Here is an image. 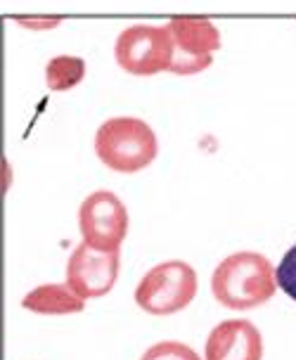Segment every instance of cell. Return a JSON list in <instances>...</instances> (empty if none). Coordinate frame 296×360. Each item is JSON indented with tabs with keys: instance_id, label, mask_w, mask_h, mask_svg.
I'll list each match as a JSON object with an SVG mask.
<instances>
[{
	"instance_id": "cell-1",
	"label": "cell",
	"mask_w": 296,
	"mask_h": 360,
	"mask_svg": "<svg viewBox=\"0 0 296 360\" xmlns=\"http://www.w3.org/2000/svg\"><path fill=\"white\" fill-rule=\"evenodd\" d=\"M278 289L275 266L259 252H235L211 275V294L230 311H252L273 299Z\"/></svg>"
},
{
	"instance_id": "cell-2",
	"label": "cell",
	"mask_w": 296,
	"mask_h": 360,
	"mask_svg": "<svg viewBox=\"0 0 296 360\" xmlns=\"http://www.w3.org/2000/svg\"><path fill=\"white\" fill-rule=\"evenodd\" d=\"M95 154L117 173H140L159 154L157 133L138 117H112L95 133Z\"/></svg>"
},
{
	"instance_id": "cell-3",
	"label": "cell",
	"mask_w": 296,
	"mask_h": 360,
	"mask_svg": "<svg viewBox=\"0 0 296 360\" xmlns=\"http://www.w3.org/2000/svg\"><path fill=\"white\" fill-rule=\"evenodd\" d=\"M197 273L190 263L171 259L157 263L135 287V304L150 315H173L185 311L197 297Z\"/></svg>"
},
{
	"instance_id": "cell-4",
	"label": "cell",
	"mask_w": 296,
	"mask_h": 360,
	"mask_svg": "<svg viewBox=\"0 0 296 360\" xmlns=\"http://www.w3.org/2000/svg\"><path fill=\"white\" fill-rule=\"evenodd\" d=\"M176 55V45L169 27L133 24L117 36L114 57L117 64L131 76H154L169 72Z\"/></svg>"
},
{
	"instance_id": "cell-5",
	"label": "cell",
	"mask_w": 296,
	"mask_h": 360,
	"mask_svg": "<svg viewBox=\"0 0 296 360\" xmlns=\"http://www.w3.org/2000/svg\"><path fill=\"white\" fill-rule=\"evenodd\" d=\"M83 242L102 252H119L128 235V209L112 190H95L79 207Z\"/></svg>"
},
{
	"instance_id": "cell-6",
	"label": "cell",
	"mask_w": 296,
	"mask_h": 360,
	"mask_svg": "<svg viewBox=\"0 0 296 360\" xmlns=\"http://www.w3.org/2000/svg\"><path fill=\"white\" fill-rule=\"evenodd\" d=\"M169 31L176 45V55L169 72L178 76L199 74L211 67L214 55L221 50V31L204 17H173Z\"/></svg>"
},
{
	"instance_id": "cell-7",
	"label": "cell",
	"mask_w": 296,
	"mask_h": 360,
	"mask_svg": "<svg viewBox=\"0 0 296 360\" xmlns=\"http://www.w3.org/2000/svg\"><path fill=\"white\" fill-rule=\"evenodd\" d=\"M121 270L119 252H102L81 242L67 261V285L81 299H100L117 285Z\"/></svg>"
},
{
	"instance_id": "cell-8",
	"label": "cell",
	"mask_w": 296,
	"mask_h": 360,
	"mask_svg": "<svg viewBox=\"0 0 296 360\" xmlns=\"http://www.w3.org/2000/svg\"><path fill=\"white\" fill-rule=\"evenodd\" d=\"M263 337L249 320H223L209 332L204 360H261Z\"/></svg>"
},
{
	"instance_id": "cell-9",
	"label": "cell",
	"mask_w": 296,
	"mask_h": 360,
	"mask_svg": "<svg viewBox=\"0 0 296 360\" xmlns=\"http://www.w3.org/2000/svg\"><path fill=\"white\" fill-rule=\"evenodd\" d=\"M22 308L38 315H74L86 308V299H81L72 287L64 282H50V285L34 287L22 299Z\"/></svg>"
},
{
	"instance_id": "cell-10",
	"label": "cell",
	"mask_w": 296,
	"mask_h": 360,
	"mask_svg": "<svg viewBox=\"0 0 296 360\" xmlns=\"http://www.w3.org/2000/svg\"><path fill=\"white\" fill-rule=\"evenodd\" d=\"M86 60L76 55H57L45 64V86L53 93H67L86 79Z\"/></svg>"
},
{
	"instance_id": "cell-11",
	"label": "cell",
	"mask_w": 296,
	"mask_h": 360,
	"mask_svg": "<svg viewBox=\"0 0 296 360\" xmlns=\"http://www.w3.org/2000/svg\"><path fill=\"white\" fill-rule=\"evenodd\" d=\"M140 360H202L195 349L180 342H159L150 346Z\"/></svg>"
},
{
	"instance_id": "cell-12",
	"label": "cell",
	"mask_w": 296,
	"mask_h": 360,
	"mask_svg": "<svg viewBox=\"0 0 296 360\" xmlns=\"http://www.w3.org/2000/svg\"><path fill=\"white\" fill-rule=\"evenodd\" d=\"M275 275H278V287L289 299L296 301V242L282 256V261L275 268Z\"/></svg>"
},
{
	"instance_id": "cell-13",
	"label": "cell",
	"mask_w": 296,
	"mask_h": 360,
	"mask_svg": "<svg viewBox=\"0 0 296 360\" xmlns=\"http://www.w3.org/2000/svg\"><path fill=\"white\" fill-rule=\"evenodd\" d=\"M15 22L22 24L24 29H38V31H43V29H55L57 24L62 22V19L60 17H41V19H36V17H15Z\"/></svg>"
}]
</instances>
